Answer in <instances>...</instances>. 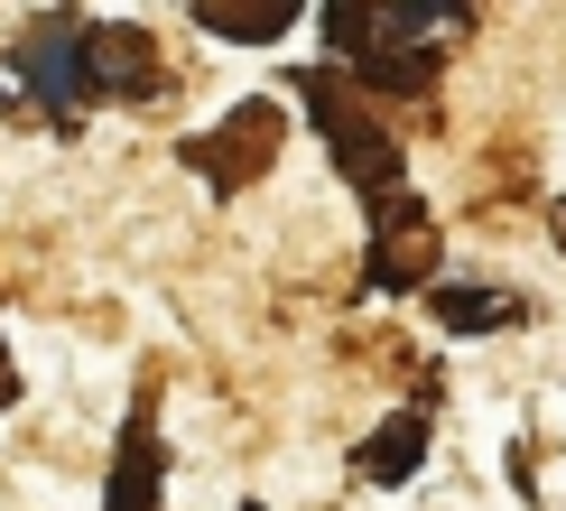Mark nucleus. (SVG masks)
<instances>
[{
	"instance_id": "nucleus-9",
	"label": "nucleus",
	"mask_w": 566,
	"mask_h": 511,
	"mask_svg": "<svg viewBox=\"0 0 566 511\" xmlns=\"http://www.w3.org/2000/svg\"><path fill=\"white\" fill-rule=\"evenodd\" d=\"M19 400V372H10V354H0V409H10Z\"/></svg>"
},
{
	"instance_id": "nucleus-4",
	"label": "nucleus",
	"mask_w": 566,
	"mask_h": 511,
	"mask_svg": "<svg viewBox=\"0 0 566 511\" xmlns=\"http://www.w3.org/2000/svg\"><path fill=\"white\" fill-rule=\"evenodd\" d=\"M158 474H168V447H158V400H139L130 428H122V456H112L103 511H158Z\"/></svg>"
},
{
	"instance_id": "nucleus-3",
	"label": "nucleus",
	"mask_w": 566,
	"mask_h": 511,
	"mask_svg": "<svg viewBox=\"0 0 566 511\" xmlns=\"http://www.w3.org/2000/svg\"><path fill=\"white\" fill-rule=\"evenodd\" d=\"M306 112H316V139L335 149V168L363 186L371 205H399V149H390V131H363V112H344L325 75L306 84Z\"/></svg>"
},
{
	"instance_id": "nucleus-7",
	"label": "nucleus",
	"mask_w": 566,
	"mask_h": 511,
	"mask_svg": "<svg viewBox=\"0 0 566 511\" xmlns=\"http://www.w3.org/2000/svg\"><path fill=\"white\" fill-rule=\"evenodd\" d=\"M428 307L446 335H483V325H521V298H502V289H464V279H437L428 289Z\"/></svg>"
},
{
	"instance_id": "nucleus-5",
	"label": "nucleus",
	"mask_w": 566,
	"mask_h": 511,
	"mask_svg": "<svg viewBox=\"0 0 566 511\" xmlns=\"http://www.w3.org/2000/svg\"><path fill=\"white\" fill-rule=\"evenodd\" d=\"M270 139H279V122H270V103H242L232 112V149H205V139H186V158H196L205 177H223V186H242L251 168L270 158Z\"/></svg>"
},
{
	"instance_id": "nucleus-8",
	"label": "nucleus",
	"mask_w": 566,
	"mask_h": 511,
	"mask_svg": "<svg viewBox=\"0 0 566 511\" xmlns=\"http://www.w3.org/2000/svg\"><path fill=\"white\" fill-rule=\"evenodd\" d=\"M196 29H205V38L270 46V38H289V29H297V10H223V0H214V10H196Z\"/></svg>"
},
{
	"instance_id": "nucleus-6",
	"label": "nucleus",
	"mask_w": 566,
	"mask_h": 511,
	"mask_svg": "<svg viewBox=\"0 0 566 511\" xmlns=\"http://www.w3.org/2000/svg\"><path fill=\"white\" fill-rule=\"evenodd\" d=\"M418 456H428V418L399 409L381 437H363V447H353V474H371V483H409V474H418Z\"/></svg>"
},
{
	"instance_id": "nucleus-2",
	"label": "nucleus",
	"mask_w": 566,
	"mask_h": 511,
	"mask_svg": "<svg viewBox=\"0 0 566 511\" xmlns=\"http://www.w3.org/2000/svg\"><path fill=\"white\" fill-rule=\"evenodd\" d=\"M19 75H29V93L56 112V122H75V103H93V93H103L93 29H84V19H46V29L19 46Z\"/></svg>"
},
{
	"instance_id": "nucleus-1",
	"label": "nucleus",
	"mask_w": 566,
	"mask_h": 511,
	"mask_svg": "<svg viewBox=\"0 0 566 511\" xmlns=\"http://www.w3.org/2000/svg\"><path fill=\"white\" fill-rule=\"evenodd\" d=\"M455 29H464V10H325V38L335 46H363V38H428V46H446ZM371 56H381V46H371ZM353 75L381 84V93H418L437 75V56H381V65L353 56Z\"/></svg>"
}]
</instances>
